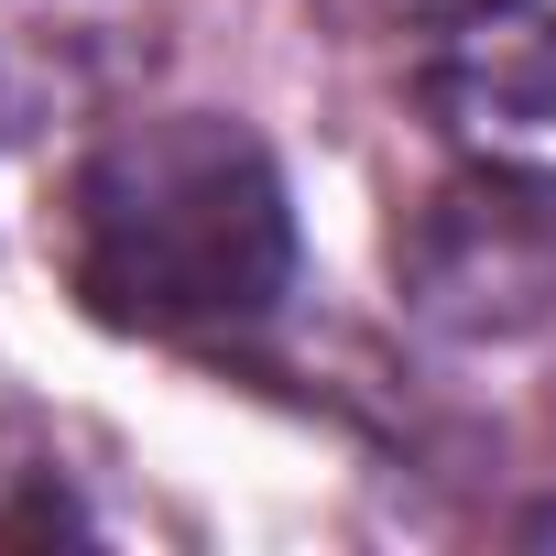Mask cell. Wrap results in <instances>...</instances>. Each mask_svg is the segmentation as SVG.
<instances>
[{
  "label": "cell",
  "instance_id": "obj_1",
  "mask_svg": "<svg viewBox=\"0 0 556 556\" xmlns=\"http://www.w3.org/2000/svg\"><path fill=\"white\" fill-rule=\"evenodd\" d=\"M66 285L142 339L251 328L295 285V197L262 131L175 110L110 131L66 186Z\"/></svg>",
  "mask_w": 556,
  "mask_h": 556
},
{
  "label": "cell",
  "instance_id": "obj_2",
  "mask_svg": "<svg viewBox=\"0 0 556 556\" xmlns=\"http://www.w3.org/2000/svg\"><path fill=\"white\" fill-rule=\"evenodd\" d=\"M437 131L502 175L556 186V0H393Z\"/></svg>",
  "mask_w": 556,
  "mask_h": 556
}]
</instances>
